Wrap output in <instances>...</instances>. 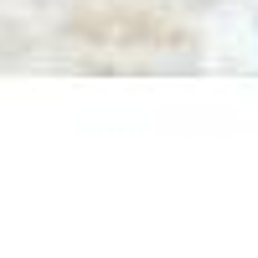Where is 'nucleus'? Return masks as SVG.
Here are the masks:
<instances>
[]
</instances>
